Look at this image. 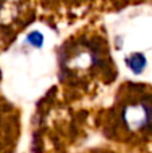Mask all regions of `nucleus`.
Wrapping results in <instances>:
<instances>
[{"label": "nucleus", "mask_w": 152, "mask_h": 153, "mask_svg": "<svg viewBox=\"0 0 152 153\" xmlns=\"http://www.w3.org/2000/svg\"><path fill=\"white\" fill-rule=\"evenodd\" d=\"M121 121L132 133H142L152 122V105L147 101H132L121 109Z\"/></svg>", "instance_id": "obj_1"}, {"label": "nucleus", "mask_w": 152, "mask_h": 153, "mask_svg": "<svg viewBox=\"0 0 152 153\" xmlns=\"http://www.w3.org/2000/svg\"><path fill=\"white\" fill-rule=\"evenodd\" d=\"M147 66V58L144 54L142 53H135L129 56L128 59V67L135 73V74H140Z\"/></svg>", "instance_id": "obj_2"}, {"label": "nucleus", "mask_w": 152, "mask_h": 153, "mask_svg": "<svg viewBox=\"0 0 152 153\" xmlns=\"http://www.w3.org/2000/svg\"><path fill=\"white\" fill-rule=\"evenodd\" d=\"M27 42L31 46H34V47L40 48L43 46V42H45V36L39 31H32L27 35Z\"/></svg>", "instance_id": "obj_3"}]
</instances>
